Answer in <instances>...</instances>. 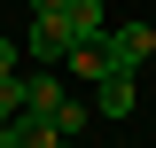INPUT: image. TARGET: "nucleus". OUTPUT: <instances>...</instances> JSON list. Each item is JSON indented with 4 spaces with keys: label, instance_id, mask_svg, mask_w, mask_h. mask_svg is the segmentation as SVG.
Masks as SVG:
<instances>
[{
    "label": "nucleus",
    "instance_id": "1",
    "mask_svg": "<svg viewBox=\"0 0 156 148\" xmlns=\"http://www.w3.org/2000/svg\"><path fill=\"white\" fill-rule=\"evenodd\" d=\"M78 39H70V23H62V0L55 8H31V31H23V55H39V62H62Z\"/></svg>",
    "mask_w": 156,
    "mask_h": 148
},
{
    "label": "nucleus",
    "instance_id": "2",
    "mask_svg": "<svg viewBox=\"0 0 156 148\" xmlns=\"http://www.w3.org/2000/svg\"><path fill=\"white\" fill-rule=\"evenodd\" d=\"M101 47H109V70H140V62L156 55V31H148V23H117Z\"/></svg>",
    "mask_w": 156,
    "mask_h": 148
},
{
    "label": "nucleus",
    "instance_id": "3",
    "mask_svg": "<svg viewBox=\"0 0 156 148\" xmlns=\"http://www.w3.org/2000/svg\"><path fill=\"white\" fill-rule=\"evenodd\" d=\"M16 101H23V109H39L47 125H55V109L70 101V93H62V78H55V70H31V78L16 70Z\"/></svg>",
    "mask_w": 156,
    "mask_h": 148
},
{
    "label": "nucleus",
    "instance_id": "4",
    "mask_svg": "<svg viewBox=\"0 0 156 148\" xmlns=\"http://www.w3.org/2000/svg\"><path fill=\"white\" fill-rule=\"evenodd\" d=\"M94 109L101 117H133V70H101L94 78Z\"/></svg>",
    "mask_w": 156,
    "mask_h": 148
},
{
    "label": "nucleus",
    "instance_id": "5",
    "mask_svg": "<svg viewBox=\"0 0 156 148\" xmlns=\"http://www.w3.org/2000/svg\"><path fill=\"white\" fill-rule=\"evenodd\" d=\"M47 140H62V132L47 125L39 109H16V117H8V132H0V148H47Z\"/></svg>",
    "mask_w": 156,
    "mask_h": 148
},
{
    "label": "nucleus",
    "instance_id": "6",
    "mask_svg": "<svg viewBox=\"0 0 156 148\" xmlns=\"http://www.w3.org/2000/svg\"><path fill=\"white\" fill-rule=\"evenodd\" d=\"M62 23H70V39H109L101 0H62Z\"/></svg>",
    "mask_w": 156,
    "mask_h": 148
},
{
    "label": "nucleus",
    "instance_id": "7",
    "mask_svg": "<svg viewBox=\"0 0 156 148\" xmlns=\"http://www.w3.org/2000/svg\"><path fill=\"white\" fill-rule=\"evenodd\" d=\"M16 62H23V47H16V39H0V86L16 78Z\"/></svg>",
    "mask_w": 156,
    "mask_h": 148
},
{
    "label": "nucleus",
    "instance_id": "8",
    "mask_svg": "<svg viewBox=\"0 0 156 148\" xmlns=\"http://www.w3.org/2000/svg\"><path fill=\"white\" fill-rule=\"evenodd\" d=\"M23 101H16V78H8V86H0V132H8V117H16Z\"/></svg>",
    "mask_w": 156,
    "mask_h": 148
},
{
    "label": "nucleus",
    "instance_id": "9",
    "mask_svg": "<svg viewBox=\"0 0 156 148\" xmlns=\"http://www.w3.org/2000/svg\"><path fill=\"white\" fill-rule=\"evenodd\" d=\"M47 148H70V140H47Z\"/></svg>",
    "mask_w": 156,
    "mask_h": 148
}]
</instances>
